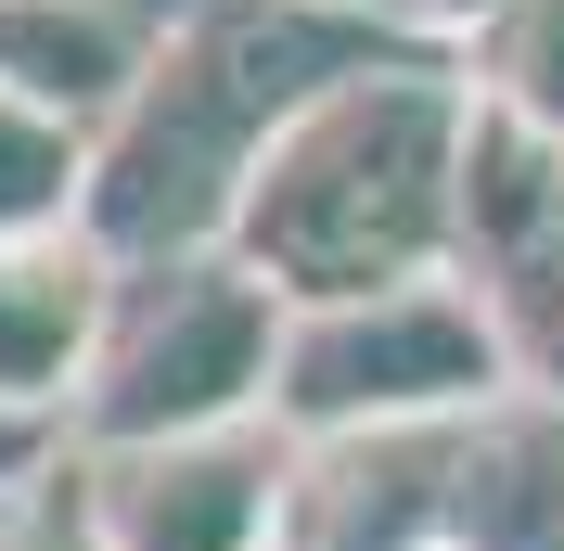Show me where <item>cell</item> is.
<instances>
[{
    "instance_id": "1",
    "label": "cell",
    "mask_w": 564,
    "mask_h": 551,
    "mask_svg": "<svg viewBox=\"0 0 564 551\" xmlns=\"http://www.w3.org/2000/svg\"><path fill=\"white\" fill-rule=\"evenodd\" d=\"M462 129H475V65L462 52L411 39V52L347 65L334 90H308L257 141L218 257L257 270L282 309L436 282L449 270V218H462Z\"/></svg>"
},
{
    "instance_id": "2",
    "label": "cell",
    "mask_w": 564,
    "mask_h": 551,
    "mask_svg": "<svg viewBox=\"0 0 564 551\" xmlns=\"http://www.w3.org/2000/svg\"><path fill=\"white\" fill-rule=\"evenodd\" d=\"M270 346H282V295L257 270H231L218 244L129 257L104 282V334H90V372H77L65 449H154V436L270 423Z\"/></svg>"
},
{
    "instance_id": "3",
    "label": "cell",
    "mask_w": 564,
    "mask_h": 551,
    "mask_svg": "<svg viewBox=\"0 0 564 551\" xmlns=\"http://www.w3.org/2000/svg\"><path fill=\"white\" fill-rule=\"evenodd\" d=\"M513 398L475 282H386V295H334V309H282L270 346V436L282 449H359V436H436Z\"/></svg>"
},
{
    "instance_id": "4",
    "label": "cell",
    "mask_w": 564,
    "mask_h": 551,
    "mask_svg": "<svg viewBox=\"0 0 564 551\" xmlns=\"http://www.w3.org/2000/svg\"><path fill=\"white\" fill-rule=\"evenodd\" d=\"M449 270L475 282V309H488L500 359H513V398L564 411V141L500 116L488 90H475V129H462Z\"/></svg>"
},
{
    "instance_id": "5",
    "label": "cell",
    "mask_w": 564,
    "mask_h": 551,
    "mask_svg": "<svg viewBox=\"0 0 564 551\" xmlns=\"http://www.w3.org/2000/svg\"><path fill=\"white\" fill-rule=\"evenodd\" d=\"M90 551H282L295 539V449L270 423L218 436H154V449H65Z\"/></svg>"
},
{
    "instance_id": "6",
    "label": "cell",
    "mask_w": 564,
    "mask_h": 551,
    "mask_svg": "<svg viewBox=\"0 0 564 551\" xmlns=\"http://www.w3.org/2000/svg\"><path fill=\"white\" fill-rule=\"evenodd\" d=\"M104 282H116V257L77 231V218L0 244V423L65 436L77 372H90V334H104Z\"/></svg>"
},
{
    "instance_id": "7",
    "label": "cell",
    "mask_w": 564,
    "mask_h": 551,
    "mask_svg": "<svg viewBox=\"0 0 564 551\" xmlns=\"http://www.w3.org/2000/svg\"><path fill=\"white\" fill-rule=\"evenodd\" d=\"M154 13H129V0H0V104L52 116V129H104L116 104H129V77L154 65Z\"/></svg>"
},
{
    "instance_id": "8",
    "label": "cell",
    "mask_w": 564,
    "mask_h": 551,
    "mask_svg": "<svg viewBox=\"0 0 564 551\" xmlns=\"http://www.w3.org/2000/svg\"><path fill=\"white\" fill-rule=\"evenodd\" d=\"M462 65H475V90L500 116H527L539 141H564V0H513Z\"/></svg>"
},
{
    "instance_id": "9",
    "label": "cell",
    "mask_w": 564,
    "mask_h": 551,
    "mask_svg": "<svg viewBox=\"0 0 564 551\" xmlns=\"http://www.w3.org/2000/svg\"><path fill=\"white\" fill-rule=\"evenodd\" d=\"M77 154H90L77 129L0 104V244H13V231H65V218H77Z\"/></svg>"
},
{
    "instance_id": "10",
    "label": "cell",
    "mask_w": 564,
    "mask_h": 551,
    "mask_svg": "<svg viewBox=\"0 0 564 551\" xmlns=\"http://www.w3.org/2000/svg\"><path fill=\"white\" fill-rule=\"evenodd\" d=\"M0 551H90V514H77V462L65 449L0 500Z\"/></svg>"
},
{
    "instance_id": "11",
    "label": "cell",
    "mask_w": 564,
    "mask_h": 551,
    "mask_svg": "<svg viewBox=\"0 0 564 551\" xmlns=\"http://www.w3.org/2000/svg\"><path fill=\"white\" fill-rule=\"evenodd\" d=\"M386 13H398L411 39H436V52H475V39L513 13V0H386Z\"/></svg>"
},
{
    "instance_id": "12",
    "label": "cell",
    "mask_w": 564,
    "mask_h": 551,
    "mask_svg": "<svg viewBox=\"0 0 564 551\" xmlns=\"http://www.w3.org/2000/svg\"><path fill=\"white\" fill-rule=\"evenodd\" d=\"M52 449H65V436H26V423H0V500H13V487H26Z\"/></svg>"
}]
</instances>
